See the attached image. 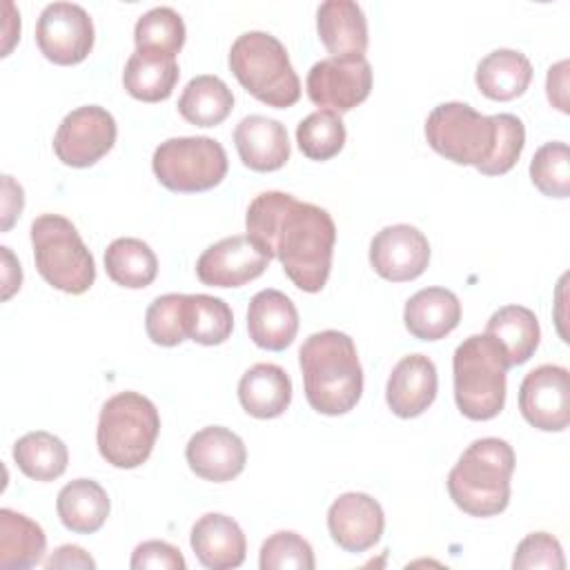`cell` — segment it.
Returning a JSON list of instances; mask_svg holds the SVG:
<instances>
[{
	"label": "cell",
	"mask_w": 570,
	"mask_h": 570,
	"mask_svg": "<svg viewBox=\"0 0 570 570\" xmlns=\"http://www.w3.org/2000/svg\"><path fill=\"white\" fill-rule=\"evenodd\" d=\"M13 461L20 472L33 481H53L65 474L69 452L51 432H27L13 445Z\"/></svg>",
	"instance_id": "obj_32"
},
{
	"label": "cell",
	"mask_w": 570,
	"mask_h": 570,
	"mask_svg": "<svg viewBox=\"0 0 570 570\" xmlns=\"http://www.w3.org/2000/svg\"><path fill=\"white\" fill-rule=\"evenodd\" d=\"M47 570L56 568H96V561L80 548V546H60L53 554L45 561Z\"/></svg>",
	"instance_id": "obj_43"
},
{
	"label": "cell",
	"mask_w": 570,
	"mask_h": 570,
	"mask_svg": "<svg viewBox=\"0 0 570 570\" xmlns=\"http://www.w3.org/2000/svg\"><path fill=\"white\" fill-rule=\"evenodd\" d=\"M24 207V191L11 178L2 176V232H9Z\"/></svg>",
	"instance_id": "obj_42"
},
{
	"label": "cell",
	"mask_w": 570,
	"mask_h": 570,
	"mask_svg": "<svg viewBox=\"0 0 570 570\" xmlns=\"http://www.w3.org/2000/svg\"><path fill=\"white\" fill-rule=\"evenodd\" d=\"M296 142L309 160H330L345 145V125L332 109L312 111L298 122Z\"/></svg>",
	"instance_id": "obj_34"
},
{
	"label": "cell",
	"mask_w": 570,
	"mask_h": 570,
	"mask_svg": "<svg viewBox=\"0 0 570 570\" xmlns=\"http://www.w3.org/2000/svg\"><path fill=\"white\" fill-rule=\"evenodd\" d=\"M474 80L485 98L501 102L514 100L528 89L532 65L521 51L494 49L476 65Z\"/></svg>",
	"instance_id": "obj_26"
},
{
	"label": "cell",
	"mask_w": 570,
	"mask_h": 570,
	"mask_svg": "<svg viewBox=\"0 0 570 570\" xmlns=\"http://www.w3.org/2000/svg\"><path fill=\"white\" fill-rule=\"evenodd\" d=\"M249 338L269 352H281L292 345L298 332V312L289 296L278 289H261L247 307Z\"/></svg>",
	"instance_id": "obj_19"
},
{
	"label": "cell",
	"mask_w": 570,
	"mask_h": 570,
	"mask_svg": "<svg viewBox=\"0 0 570 570\" xmlns=\"http://www.w3.org/2000/svg\"><path fill=\"white\" fill-rule=\"evenodd\" d=\"M232 89L218 76L209 73L191 78L178 98L180 116L196 127L220 125L232 114Z\"/></svg>",
	"instance_id": "obj_30"
},
{
	"label": "cell",
	"mask_w": 570,
	"mask_h": 570,
	"mask_svg": "<svg viewBox=\"0 0 570 570\" xmlns=\"http://www.w3.org/2000/svg\"><path fill=\"white\" fill-rule=\"evenodd\" d=\"M508 367L505 350L485 332L456 345L452 356L454 401L463 416L488 421L503 410Z\"/></svg>",
	"instance_id": "obj_5"
},
{
	"label": "cell",
	"mask_w": 570,
	"mask_h": 570,
	"mask_svg": "<svg viewBox=\"0 0 570 570\" xmlns=\"http://www.w3.org/2000/svg\"><path fill=\"white\" fill-rule=\"evenodd\" d=\"M151 169L163 187L178 194H196L216 187L227 174V154L209 136H180L160 142Z\"/></svg>",
	"instance_id": "obj_9"
},
{
	"label": "cell",
	"mask_w": 570,
	"mask_h": 570,
	"mask_svg": "<svg viewBox=\"0 0 570 570\" xmlns=\"http://www.w3.org/2000/svg\"><path fill=\"white\" fill-rule=\"evenodd\" d=\"M136 49H154L176 56L185 45V22L171 7H154L134 27Z\"/></svg>",
	"instance_id": "obj_35"
},
{
	"label": "cell",
	"mask_w": 570,
	"mask_h": 570,
	"mask_svg": "<svg viewBox=\"0 0 570 570\" xmlns=\"http://www.w3.org/2000/svg\"><path fill=\"white\" fill-rule=\"evenodd\" d=\"M247 236L303 292H321L330 278L336 225L327 209L285 191L258 194L245 214Z\"/></svg>",
	"instance_id": "obj_1"
},
{
	"label": "cell",
	"mask_w": 570,
	"mask_h": 570,
	"mask_svg": "<svg viewBox=\"0 0 570 570\" xmlns=\"http://www.w3.org/2000/svg\"><path fill=\"white\" fill-rule=\"evenodd\" d=\"M40 53L53 65H78L94 47L91 16L73 2H51L36 24Z\"/></svg>",
	"instance_id": "obj_11"
},
{
	"label": "cell",
	"mask_w": 570,
	"mask_h": 570,
	"mask_svg": "<svg viewBox=\"0 0 570 570\" xmlns=\"http://www.w3.org/2000/svg\"><path fill=\"white\" fill-rule=\"evenodd\" d=\"M512 568L514 570H532V568L563 570L566 561H563L561 543L548 532H532L517 546Z\"/></svg>",
	"instance_id": "obj_39"
},
{
	"label": "cell",
	"mask_w": 570,
	"mask_h": 570,
	"mask_svg": "<svg viewBox=\"0 0 570 570\" xmlns=\"http://www.w3.org/2000/svg\"><path fill=\"white\" fill-rule=\"evenodd\" d=\"M107 276L129 289H142L151 285L158 274V258L154 249L140 238H116L105 249Z\"/></svg>",
	"instance_id": "obj_31"
},
{
	"label": "cell",
	"mask_w": 570,
	"mask_h": 570,
	"mask_svg": "<svg viewBox=\"0 0 570 570\" xmlns=\"http://www.w3.org/2000/svg\"><path fill=\"white\" fill-rule=\"evenodd\" d=\"M134 570H185V559L178 548L167 541H142L131 552Z\"/></svg>",
	"instance_id": "obj_40"
},
{
	"label": "cell",
	"mask_w": 570,
	"mask_h": 570,
	"mask_svg": "<svg viewBox=\"0 0 570 570\" xmlns=\"http://www.w3.org/2000/svg\"><path fill=\"white\" fill-rule=\"evenodd\" d=\"M116 134V120L105 107L85 105L62 118L53 136V151L69 167H89L114 147Z\"/></svg>",
	"instance_id": "obj_10"
},
{
	"label": "cell",
	"mask_w": 570,
	"mask_h": 570,
	"mask_svg": "<svg viewBox=\"0 0 570 570\" xmlns=\"http://www.w3.org/2000/svg\"><path fill=\"white\" fill-rule=\"evenodd\" d=\"M298 363L305 383V399L312 410L327 416L350 412L363 394V370L354 341L338 330L309 334Z\"/></svg>",
	"instance_id": "obj_3"
},
{
	"label": "cell",
	"mask_w": 570,
	"mask_h": 570,
	"mask_svg": "<svg viewBox=\"0 0 570 570\" xmlns=\"http://www.w3.org/2000/svg\"><path fill=\"white\" fill-rule=\"evenodd\" d=\"M185 459L196 476L225 483L243 472L247 450L236 432L223 425H207L191 434L185 448Z\"/></svg>",
	"instance_id": "obj_17"
},
{
	"label": "cell",
	"mask_w": 570,
	"mask_h": 570,
	"mask_svg": "<svg viewBox=\"0 0 570 570\" xmlns=\"http://www.w3.org/2000/svg\"><path fill=\"white\" fill-rule=\"evenodd\" d=\"M160 416L156 405L138 392H120L105 401L96 443L100 456L120 470L142 465L158 439Z\"/></svg>",
	"instance_id": "obj_7"
},
{
	"label": "cell",
	"mask_w": 570,
	"mask_h": 570,
	"mask_svg": "<svg viewBox=\"0 0 570 570\" xmlns=\"http://www.w3.org/2000/svg\"><path fill=\"white\" fill-rule=\"evenodd\" d=\"M385 528L381 503L365 492H345L327 510V530L347 552H365L379 543Z\"/></svg>",
	"instance_id": "obj_16"
},
{
	"label": "cell",
	"mask_w": 570,
	"mask_h": 570,
	"mask_svg": "<svg viewBox=\"0 0 570 570\" xmlns=\"http://www.w3.org/2000/svg\"><path fill=\"white\" fill-rule=\"evenodd\" d=\"M523 419L543 432H561L570 421V374L561 365H539L519 387Z\"/></svg>",
	"instance_id": "obj_13"
},
{
	"label": "cell",
	"mask_w": 570,
	"mask_h": 570,
	"mask_svg": "<svg viewBox=\"0 0 570 570\" xmlns=\"http://www.w3.org/2000/svg\"><path fill=\"white\" fill-rule=\"evenodd\" d=\"M532 185L550 198L570 196V149L566 142H546L530 163Z\"/></svg>",
	"instance_id": "obj_36"
},
{
	"label": "cell",
	"mask_w": 570,
	"mask_h": 570,
	"mask_svg": "<svg viewBox=\"0 0 570 570\" xmlns=\"http://www.w3.org/2000/svg\"><path fill=\"white\" fill-rule=\"evenodd\" d=\"M407 332L419 341L445 338L461 321V303L445 287H425L407 298L403 309Z\"/></svg>",
	"instance_id": "obj_23"
},
{
	"label": "cell",
	"mask_w": 570,
	"mask_h": 570,
	"mask_svg": "<svg viewBox=\"0 0 570 570\" xmlns=\"http://www.w3.org/2000/svg\"><path fill=\"white\" fill-rule=\"evenodd\" d=\"M370 263L385 281H414L430 263V243L414 225H387L370 243Z\"/></svg>",
	"instance_id": "obj_14"
},
{
	"label": "cell",
	"mask_w": 570,
	"mask_h": 570,
	"mask_svg": "<svg viewBox=\"0 0 570 570\" xmlns=\"http://www.w3.org/2000/svg\"><path fill=\"white\" fill-rule=\"evenodd\" d=\"M261 570H314L312 546L292 530L267 537L261 546Z\"/></svg>",
	"instance_id": "obj_37"
},
{
	"label": "cell",
	"mask_w": 570,
	"mask_h": 570,
	"mask_svg": "<svg viewBox=\"0 0 570 570\" xmlns=\"http://www.w3.org/2000/svg\"><path fill=\"white\" fill-rule=\"evenodd\" d=\"M176 56L154 49H136L122 71V82L129 96L142 102L167 100L178 82Z\"/></svg>",
	"instance_id": "obj_25"
},
{
	"label": "cell",
	"mask_w": 570,
	"mask_h": 570,
	"mask_svg": "<svg viewBox=\"0 0 570 570\" xmlns=\"http://www.w3.org/2000/svg\"><path fill=\"white\" fill-rule=\"evenodd\" d=\"M229 69L267 107L287 109L301 98V80L289 62L287 49L272 33H240L229 49Z\"/></svg>",
	"instance_id": "obj_6"
},
{
	"label": "cell",
	"mask_w": 570,
	"mask_h": 570,
	"mask_svg": "<svg viewBox=\"0 0 570 570\" xmlns=\"http://www.w3.org/2000/svg\"><path fill=\"white\" fill-rule=\"evenodd\" d=\"M47 537L29 517L9 508L0 510V568L24 570L42 561Z\"/></svg>",
	"instance_id": "obj_28"
},
{
	"label": "cell",
	"mask_w": 570,
	"mask_h": 570,
	"mask_svg": "<svg viewBox=\"0 0 570 570\" xmlns=\"http://www.w3.org/2000/svg\"><path fill=\"white\" fill-rule=\"evenodd\" d=\"M372 89V67L363 58H323L307 73V96L336 114L361 105Z\"/></svg>",
	"instance_id": "obj_12"
},
{
	"label": "cell",
	"mask_w": 570,
	"mask_h": 570,
	"mask_svg": "<svg viewBox=\"0 0 570 570\" xmlns=\"http://www.w3.org/2000/svg\"><path fill=\"white\" fill-rule=\"evenodd\" d=\"M546 89L552 107L568 114V60H559L548 69Z\"/></svg>",
	"instance_id": "obj_41"
},
{
	"label": "cell",
	"mask_w": 570,
	"mask_h": 570,
	"mask_svg": "<svg viewBox=\"0 0 570 570\" xmlns=\"http://www.w3.org/2000/svg\"><path fill=\"white\" fill-rule=\"evenodd\" d=\"M185 294H163L151 301L145 314V330L151 343L174 347L187 338L183 321Z\"/></svg>",
	"instance_id": "obj_38"
},
{
	"label": "cell",
	"mask_w": 570,
	"mask_h": 570,
	"mask_svg": "<svg viewBox=\"0 0 570 570\" xmlns=\"http://www.w3.org/2000/svg\"><path fill=\"white\" fill-rule=\"evenodd\" d=\"M0 254H2V265H4V274H2V301L11 298V294L16 289H20V281H22V269H20V263L13 258L11 249L9 247H0Z\"/></svg>",
	"instance_id": "obj_44"
},
{
	"label": "cell",
	"mask_w": 570,
	"mask_h": 570,
	"mask_svg": "<svg viewBox=\"0 0 570 570\" xmlns=\"http://www.w3.org/2000/svg\"><path fill=\"white\" fill-rule=\"evenodd\" d=\"M425 138L439 156L474 165L485 176H501L519 160L525 127L514 114L483 116L468 102H441L425 120Z\"/></svg>",
	"instance_id": "obj_2"
},
{
	"label": "cell",
	"mask_w": 570,
	"mask_h": 570,
	"mask_svg": "<svg viewBox=\"0 0 570 570\" xmlns=\"http://www.w3.org/2000/svg\"><path fill=\"white\" fill-rule=\"evenodd\" d=\"M316 29L332 58H363L367 51V20L352 0H327L316 11Z\"/></svg>",
	"instance_id": "obj_22"
},
{
	"label": "cell",
	"mask_w": 570,
	"mask_h": 570,
	"mask_svg": "<svg viewBox=\"0 0 570 570\" xmlns=\"http://www.w3.org/2000/svg\"><path fill=\"white\" fill-rule=\"evenodd\" d=\"M56 510L62 525L76 534H91L109 517V497L94 479H73L58 492Z\"/></svg>",
	"instance_id": "obj_27"
},
{
	"label": "cell",
	"mask_w": 570,
	"mask_h": 570,
	"mask_svg": "<svg viewBox=\"0 0 570 570\" xmlns=\"http://www.w3.org/2000/svg\"><path fill=\"white\" fill-rule=\"evenodd\" d=\"M196 559L209 570L238 568L245 561L247 541L240 525L220 512L203 514L189 534Z\"/></svg>",
	"instance_id": "obj_20"
},
{
	"label": "cell",
	"mask_w": 570,
	"mask_h": 570,
	"mask_svg": "<svg viewBox=\"0 0 570 570\" xmlns=\"http://www.w3.org/2000/svg\"><path fill=\"white\" fill-rule=\"evenodd\" d=\"M234 145L245 167L254 171H276L289 160L285 127L267 116H245L234 129Z\"/></svg>",
	"instance_id": "obj_21"
},
{
	"label": "cell",
	"mask_w": 570,
	"mask_h": 570,
	"mask_svg": "<svg viewBox=\"0 0 570 570\" xmlns=\"http://www.w3.org/2000/svg\"><path fill=\"white\" fill-rule=\"evenodd\" d=\"M512 445L497 436L472 441L448 474V492L470 517H494L510 503Z\"/></svg>",
	"instance_id": "obj_4"
},
{
	"label": "cell",
	"mask_w": 570,
	"mask_h": 570,
	"mask_svg": "<svg viewBox=\"0 0 570 570\" xmlns=\"http://www.w3.org/2000/svg\"><path fill=\"white\" fill-rule=\"evenodd\" d=\"M439 376L436 365L425 354H410L403 356L385 387L387 407L401 419H414L423 414L436 399Z\"/></svg>",
	"instance_id": "obj_18"
},
{
	"label": "cell",
	"mask_w": 570,
	"mask_h": 570,
	"mask_svg": "<svg viewBox=\"0 0 570 570\" xmlns=\"http://www.w3.org/2000/svg\"><path fill=\"white\" fill-rule=\"evenodd\" d=\"M183 321L187 338L200 345H220L234 330L232 307L209 294H185Z\"/></svg>",
	"instance_id": "obj_33"
},
{
	"label": "cell",
	"mask_w": 570,
	"mask_h": 570,
	"mask_svg": "<svg viewBox=\"0 0 570 570\" xmlns=\"http://www.w3.org/2000/svg\"><path fill=\"white\" fill-rule=\"evenodd\" d=\"M265 256L247 234L227 236L209 245L196 261V276L209 287H240L258 278L267 265Z\"/></svg>",
	"instance_id": "obj_15"
},
{
	"label": "cell",
	"mask_w": 570,
	"mask_h": 570,
	"mask_svg": "<svg viewBox=\"0 0 570 570\" xmlns=\"http://www.w3.org/2000/svg\"><path fill=\"white\" fill-rule=\"evenodd\" d=\"M485 334H490L501 343V347L508 354L510 367L523 365L534 354L541 338V330L534 312L523 305L499 307L490 316L485 325Z\"/></svg>",
	"instance_id": "obj_29"
},
{
	"label": "cell",
	"mask_w": 570,
	"mask_h": 570,
	"mask_svg": "<svg viewBox=\"0 0 570 570\" xmlns=\"http://www.w3.org/2000/svg\"><path fill=\"white\" fill-rule=\"evenodd\" d=\"M238 401L249 416L276 419L292 401V381L281 365L256 363L238 381Z\"/></svg>",
	"instance_id": "obj_24"
},
{
	"label": "cell",
	"mask_w": 570,
	"mask_h": 570,
	"mask_svg": "<svg viewBox=\"0 0 570 570\" xmlns=\"http://www.w3.org/2000/svg\"><path fill=\"white\" fill-rule=\"evenodd\" d=\"M31 245L36 269L51 287L82 294L94 285V256L69 218L60 214L38 216L31 223Z\"/></svg>",
	"instance_id": "obj_8"
}]
</instances>
